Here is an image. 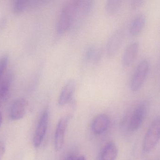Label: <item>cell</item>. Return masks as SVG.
<instances>
[{
    "mask_svg": "<svg viewBox=\"0 0 160 160\" xmlns=\"http://www.w3.org/2000/svg\"><path fill=\"white\" fill-rule=\"evenodd\" d=\"M101 56V52L99 49L95 47H90L86 52L85 58L87 61H91L96 63L98 62Z\"/></svg>",
    "mask_w": 160,
    "mask_h": 160,
    "instance_id": "16",
    "label": "cell"
},
{
    "mask_svg": "<svg viewBox=\"0 0 160 160\" xmlns=\"http://www.w3.org/2000/svg\"><path fill=\"white\" fill-rule=\"evenodd\" d=\"M28 102L24 98L16 100L12 104L10 111V118L13 120H18L23 118L26 114Z\"/></svg>",
    "mask_w": 160,
    "mask_h": 160,
    "instance_id": "10",
    "label": "cell"
},
{
    "mask_svg": "<svg viewBox=\"0 0 160 160\" xmlns=\"http://www.w3.org/2000/svg\"><path fill=\"white\" fill-rule=\"evenodd\" d=\"M122 6V1L109 0L105 4V11L109 15H115L120 10Z\"/></svg>",
    "mask_w": 160,
    "mask_h": 160,
    "instance_id": "15",
    "label": "cell"
},
{
    "mask_svg": "<svg viewBox=\"0 0 160 160\" xmlns=\"http://www.w3.org/2000/svg\"><path fill=\"white\" fill-rule=\"evenodd\" d=\"M160 140V117L153 121L147 132L143 142L144 152L149 153L155 148Z\"/></svg>",
    "mask_w": 160,
    "mask_h": 160,
    "instance_id": "2",
    "label": "cell"
},
{
    "mask_svg": "<svg viewBox=\"0 0 160 160\" xmlns=\"http://www.w3.org/2000/svg\"><path fill=\"white\" fill-rule=\"evenodd\" d=\"M147 112V106L145 103L138 105L133 111L129 122V130L134 132L140 128L144 120Z\"/></svg>",
    "mask_w": 160,
    "mask_h": 160,
    "instance_id": "5",
    "label": "cell"
},
{
    "mask_svg": "<svg viewBox=\"0 0 160 160\" xmlns=\"http://www.w3.org/2000/svg\"><path fill=\"white\" fill-rule=\"evenodd\" d=\"M93 4V2L91 1H77L76 16L73 26L76 27L79 24L87 17L92 9Z\"/></svg>",
    "mask_w": 160,
    "mask_h": 160,
    "instance_id": "7",
    "label": "cell"
},
{
    "mask_svg": "<svg viewBox=\"0 0 160 160\" xmlns=\"http://www.w3.org/2000/svg\"><path fill=\"white\" fill-rule=\"evenodd\" d=\"M77 1H68L61 9L56 23L57 34L62 35L72 28L77 10Z\"/></svg>",
    "mask_w": 160,
    "mask_h": 160,
    "instance_id": "1",
    "label": "cell"
},
{
    "mask_svg": "<svg viewBox=\"0 0 160 160\" xmlns=\"http://www.w3.org/2000/svg\"><path fill=\"white\" fill-rule=\"evenodd\" d=\"M2 113L0 112V127L2 125Z\"/></svg>",
    "mask_w": 160,
    "mask_h": 160,
    "instance_id": "22",
    "label": "cell"
},
{
    "mask_svg": "<svg viewBox=\"0 0 160 160\" xmlns=\"http://www.w3.org/2000/svg\"><path fill=\"white\" fill-rule=\"evenodd\" d=\"M66 160H74V157H73L72 156H70V157H68L67 158V159Z\"/></svg>",
    "mask_w": 160,
    "mask_h": 160,
    "instance_id": "23",
    "label": "cell"
},
{
    "mask_svg": "<svg viewBox=\"0 0 160 160\" xmlns=\"http://www.w3.org/2000/svg\"><path fill=\"white\" fill-rule=\"evenodd\" d=\"M118 153L117 147L113 142L107 143L102 149L100 160H115Z\"/></svg>",
    "mask_w": 160,
    "mask_h": 160,
    "instance_id": "14",
    "label": "cell"
},
{
    "mask_svg": "<svg viewBox=\"0 0 160 160\" xmlns=\"http://www.w3.org/2000/svg\"><path fill=\"white\" fill-rule=\"evenodd\" d=\"M76 160H86V159L85 157H83V156H81V157H79Z\"/></svg>",
    "mask_w": 160,
    "mask_h": 160,
    "instance_id": "21",
    "label": "cell"
},
{
    "mask_svg": "<svg viewBox=\"0 0 160 160\" xmlns=\"http://www.w3.org/2000/svg\"><path fill=\"white\" fill-rule=\"evenodd\" d=\"M76 88V81L74 80L68 81L62 88L58 99V104L59 106H64L72 98Z\"/></svg>",
    "mask_w": 160,
    "mask_h": 160,
    "instance_id": "9",
    "label": "cell"
},
{
    "mask_svg": "<svg viewBox=\"0 0 160 160\" xmlns=\"http://www.w3.org/2000/svg\"><path fill=\"white\" fill-rule=\"evenodd\" d=\"M68 123V118L63 117L60 119L57 124L54 136V148L57 152L60 151L63 146L65 132Z\"/></svg>",
    "mask_w": 160,
    "mask_h": 160,
    "instance_id": "8",
    "label": "cell"
},
{
    "mask_svg": "<svg viewBox=\"0 0 160 160\" xmlns=\"http://www.w3.org/2000/svg\"><path fill=\"white\" fill-rule=\"evenodd\" d=\"M8 57L7 55H4L0 58V81L2 78L8 63Z\"/></svg>",
    "mask_w": 160,
    "mask_h": 160,
    "instance_id": "18",
    "label": "cell"
},
{
    "mask_svg": "<svg viewBox=\"0 0 160 160\" xmlns=\"http://www.w3.org/2000/svg\"><path fill=\"white\" fill-rule=\"evenodd\" d=\"M110 124V118L107 115H98L94 118L92 122V131L97 135L102 134L108 129Z\"/></svg>",
    "mask_w": 160,
    "mask_h": 160,
    "instance_id": "12",
    "label": "cell"
},
{
    "mask_svg": "<svg viewBox=\"0 0 160 160\" xmlns=\"http://www.w3.org/2000/svg\"><path fill=\"white\" fill-rule=\"evenodd\" d=\"M149 63L146 59L142 60L135 69L131 79L130 87L132 92H137L143 85L148 75Z\"/></svg>",
    "mask_w": 160,
    "mask_h": 160,
    "instance_id": "3",
    "label": "cell"
},
{
    "mask_svg": "<svg viewBox=\"0 0 160 160\" xmlns=\"http://www.w3.org/2000/svg\"><path fill=\"white\" fill-rule=\"evenodd\" d=\"M28 5V1H22V0L15 1L13 4V11L15 14H21L26 9Z\"/></svg>",
    "mask_w": 160,
    "mask_h": 160,
    "instance_id": "17",
    "label": "cell"
},
{
    "mask_svg": "<svg viewBox=\"0 0 160 160\" xmlns=\"http://www.w3.org/2000/svg\"><path fill=\"white\" fill-rule=\"evenodd\" d=\"M146 23V17L143 13H141L135 17L131 23L129 33L132 36L139 35L144 28Z\"/></svg>",
    "mask_w": 160,
    "mask_h": 160,
    "instance_id": "13",
    "label": "cell"
},
{
    "mask_svg": "<svg viewBox=\"0 0 160 160\" xmlns=\"http://www.w3.org/2000/svg\"><path fill=\"white\" fill-rule=\"evenodd\" d=\"M145 1L143 0H135L132 1L131 3V7L133 10H136L141 8L144 3Z\"/></svg>",
    "mask_w": 160,
    "mask_h": 160,
    "instance_id": "19",
    "label": "cell"
},
{
    "mask_svg": "<svg viewBox=\"0 0 160 160\" xmlns=\"http://www.w3.org/2000/svg\"><path fill=\"white\" fill-rule=\"evenodd\" d=\"M139 50V43L135 41L127 46L122 57V64L124 66L128 67L133 64L138 55Z\"/></svg>",
    "mask_w": 160,
    "mask_h": 160,
    "instance_id": "11",
    "label": "cell"
},
{
    "mask_svg": "<svg viewBox=\"0 0 160 160\" xmlns=\"http://www.w3.org/2000/svg\"><path fill=\"white\" fill-rule=\"evenodd\" d=\"M125 38V30L119 28L110 36L106 45V53L108 57H112L118 52Z\"/></svg>",
    "mask_w": 160,
    "mask_h": 160,
    "instance_id": "4",
    "label": "cell"
},
{
    "mask_svg": "<svg viewBox=\"0 0 160 160\" xmlns=\"http://www.w3.org/2000/svg\"><path fill=\"white\" fill-rule=\"evenodd\" d=\"M48 111L46 110L43 113L39 119L33 140L35 147H39L43 142L48 128Z\"/></svg>",
    "mask_w": 160,
    "mask_h": 160,
    "instance_id": "6",
    "label": "cell"
},
{
    "mask_svg": "<svg viewBox=\"0 0 160 160\" xmlns=\"http://www.w3.org/2000/svg\"><path fill=\"white\" fill-rule=\"evenodd\" d=\"M5 151V146L2 142L0 141V160H2Z\"/></svg>",
    "mask_w": 160,
    "mask_h": 160,
    "instance_id": "20",
    "label": "cell"
}]
</instances>
